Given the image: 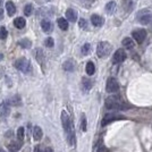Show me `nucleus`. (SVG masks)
<instances>
[{"label": "nucleus", "mask_w": 152, "mask_h": 152, "mask_svg": "<svg viewBox=\"0 0 152 152\" xmlns=\"http://www.w3.org/2000/svg\"><path fill=\"white\" fill-rule=\"evenodd\" d=\"M82 84H83V87H84V90H90L91 87H92V81L90 80V78H86V77H84L83 78V81H82Z\"/></svg>", "instance_id": "27"}, {"label": "nucleus", "mask_w": 152, "mask_h": 152, "mask_svg": "<svg viewBox=\"0 0 152 152\" xmlns=\"http://www.w3.org/2000/svg\"><path fill=\"white\" fill-rule=\"evenodd\" d=\"M132 36L135 40L136 43L141 44L145 40V38H146V31L143 30V28H136V30H134L132 32Z\"/></svg>", "instance_id": "7"}, {"label": "nucleus", "mask_w": 152, "mask_h": 152, "mask_svg": "<svg viewBox=\"0 0 152 152\" xmlns=\"http://www.w3.org/2000/svg\"><path fill=\"white\" fill-rule=\"evenodd\" d=\"M43 136L42 128L40 126H35L33 128V139L35 141H40Z\"/></svg>", "instance_id": "14"}, {"label": "nucleus", "mask_w": 152, "mask_h": 152, "mask_svg": "<svg viewBox=\"0 0 152 152\" xmlns=\"http://www.w3.org/2000/svg\"><path fill=\"white\" fill-rule=\"evenodd\" d=\"M24 132H25V131H24L23 127H19V128L17 129V140L21 141V142H23V140H24V135H25Z\"/></svg>", "instance_id": "28"}, {"label": "nucleus", "mask_w": 152, "mask_h": 152, "mask_svg": "<svg viewBox=\"0 0 152 152\" xmlns=\"http://www.w3.org/2000/svg\"><path fill=\"white\" fill-rule=\"evenodd\" d=\"M90 51H91V45H90V43L83 44V47H82V53H83L84 56H86V55L90 53Z\"/></svg>", "instance_id": "31"}, {"label": "nucleus", "mask_w": 152, "mask_h": 152, "mask_svg": "<svg viewBox=\"0 0 152 152\" xmlns=\"http://www.w3.org/2000/svg\"><path fill=\"white\" fill-rule=\"evenodd\" d=\"M43 152H53V150H52L51 148H45V149H44V151H43Z\"/></svg>", "instance_id": "37"}, {"label": "nucleus", "mask_w": 152, "mask_h": 152, "mask_svg": "<svg viewBox=\"0 0 152 152\" xmlns=\"http://www.w3.org/2000/svg\"><path fill=\"white\" fill-rule=\"evenodd\" d=\"M9 103L11 104V106H14V107H18V106H21L22 104V99H21V97L19 95H14V97H11L10 98V100H9Z\"/></svg>", "instance_id": "22"}, {"label": "nucleus", "mask_w": 152, "mask_h": 152, "mask_svg": "<svg viewBox=\"0 0 152 152\" xmlns=\"http://www.w3.org/2000/svg\"><path fill=\"white\" fill-rule=\"evenodd\" d=\"M120 119H124V116L118 115V114H107L102 119V126H106L115 120H120Z\"/></svg>", "instance_id": "8"}, {"label": "nucleus", "mask_w": 152, "mask_h": 152, "mask_svg": "<svg viewBox=\"0 0 152 152\" xmlns=\"http://www.w3.org/2000/svg\"><path fill=\"white\" fill-rule=\"evenodd\" d=\"M121 7L123 9L126 11V13H129L132 9L134 8V5H133V1L132 0H123V4H121Z\"/></svg>", "instance_id": "17"}, {"label": "nucleus", "mask_w": 152, "mask_h": 152, "mask_svg": "<svg viewBox=\"0 0 152 152\" xmlns=\"http://www.w3.org/2000/svg\"><path fill=\"white\" fill-rule=\"evenodd\" d=\"M0 152H5V151H4V150H1V149H0Z\"/></svg>", "instance_id": "41"}, {"label": "nucleus", "mask_w": 152, "mask_h": 152, "mask_svg": "<svg viewBox=\"0 0 152 152\" xmlns=\"http://www.w3.org/2000/svg\"><path fill=\"white\" fill-rule=\"evenodd\" d=\"M10 112V103L9 101H4L0 104V118H6Z\"/></svg>", "instance_id": "10"}, {"label": "nucleus", "mask_w": 152, "mask_h": 152, "mask_svg": "<svg viewBox=\"0 0 152 152\" xmlns=\"http://www.w3.org/2000/svg\"><path fill=\"white\" fill-rule=\"evenodd\" d=\"M121 44L125 49H133L134 48V41L131 39V38H125L123 41H121Z\"/></svg>", "instance_id": "19"}, {"label": "nucleus", "mask_w": 152, "mask_h": 152, "mask_svg": "<svg viewBox=\"0 0 152 152\" xmlns=\"http://www.w3.org/2000/svg\"><path fill=\"white\" fill-rule=\"evenodd\" d=\"M61 123H63V127L65 129V133H66V137H67L68 143L70 145H74L75 144V133H74V127L72 124V119L69 117L66 111H63L61 112Z\"/></svg>", "instance_id": "1"}, {"label": "nucleus", "mask_w": 152, "mask_h": 152, "mask_svg": "<svg viewBox=\"0 0 152 152\" xmlns=\"http://www.w3.org/2000/svg\"><path fill=\"white\" fill-rule=\"evenodd\" d=\"M1 18H4V10L0 8V19H1Z\"/></svg>", "instance_id": "38"}, {"label": "nucleus", "mask_w": 152, "mask_h": 152, "mask_svg": "<svg viewBox=\"0 0 152 152\" xmlns=\"http://www.w3.org/2000/svg\"><path fill=\"white\" fill-rule=\"evenodd\" d=\"M34 152H43L42 151V148H41L40 145H36V146L34 148Z\"/></svg>", "instance_id": "35"}, {"label": "nucleus", "mask_w": 152, "mask_h": 152, "mask_svg": "<svg viewBox=\"0 0 152 152\" xmlns=\"http://www.w3.org/2000/svg\"><path fill=\"white\" fill-rule=\"evenodd\" d=\"M116 2L115 1H109L108 4H107V6H106V11L111 15V14H114L115 13V10H116Z\"/></svg>", "instance_id": "23"}, {"label": "nucleus", "mask_w": 152, "mask_h": 152, "mask_svg": "<svg viewBox=\"0 0 152 152\" xmlns=\"http://www.w3.org/2000/svg\"><path fill=\"white\" fill-rule=\"evenodd\" d=\"M14 25H15V27H17L18 30H22V28L25 27L26 21L23 17H17V18L14 19Z\"/></svg>", "instance_id": "16"}, {"label": "nucleus", "mask_w": 152, "mask_h": 152, "mask_svg": "<svg viewBox=\"0 0 152 152\" xmlns=\"http://www.w3.org/2000/svg\"><path fill=\"white\" fill-rule=\"evenodd\" d=\"M66 18H67V21L69 22H73V23H75L76 21H77V14H76V11L74 9L69 8L66 10Z\"/></svg>", "instance_id": "12"}, {"label": "nucleus", "mask_w": 152, "mask_h": 152, "mask_svg": "<svg viewBox=\"0 0 152 152\" xmlns=\"http://www.w3.org/2000/svg\"><path fill=\"white\" fill-rule=\"evenodd\" d=\"M6 9H7V13H8L9 16H13L14 14H16V6L11 1H7L6 2Z\"/></svg>", "instance_id": "18"}, {"label": "nucleus", "mask_w": 152, "mask_h": 152, "mask_svg": "<svg viewBox=\"0 0 152 152\" xmlns=\"http://www.w3.org/2000/svg\"><path fill=\"white\" fill-rule=\"evenodd\" d=\"M44 44L45 47H49V48H52L55 45V42H53V39L52 38H47L45 41H44Z\"/></svg>", "instance_id": "32"}, {"label": "nucleus", "mask_w": 152, "mask_h": 152, "mask_svg": "<svg viewBox=\"0 0 152 152\" xmlns=\"http://www.w3.org/2000/svg\"><path fill=\"white\" fill-rule=\"evenodd\" d=\"M136 19L139 23H141L143 25H148V24L152 23V13L148 9L140 10L136 15Z\"/></svg>", "instance_id": "3"}, {"label": "nucleus", "mask_w": 152, "mask_h": 152, "mask_svg": "<svg viewBox=\"0 0 152 152\" xmlns=\"http://www.w3.org/2000/svg\"><path fill=\"white\" fill-rule=\"evenodd\" d=\"M106 108L110 110H124L127 109L125 102L118 95H111L106 99Z\"/></svg>", "instance_id": "2"}, {"label": "nucleus", "mask_w": 152, "mask_h": 152, "mask_svg": "<svg viewBox=\"0 0 152 152\" xmlns=\"http://www.w3.org/2000/svg\"><path fill=\"white\" fill-rule=\"evenodd\" d=\"M41 27H42L43 32H45V33H50L53 30V25L49 19H43L41 22Z\"/></svg>", "instance_id": "11"}, {"label": "nucleus", "mask_w": 152, "mask_h": 152, "mask_svg": "<svg viewBox=\"0 0 152 152\" xmlns=\"http://www.w3.org/2000/svg\"><path fill=\"white\" fill-rule=\"evenodd\" d=\"M32 13H33V6L31 4L26 5L25 7H24V14H25V16H31Z\"/></svg>", "instance_id": "30"}, {"label": "nucleus", "mask_w": 152, "mask_h": 152, "mask_svg": "<svg viewBox=\"0 0 152 152\" xmlns=\"http://www.w3.org/2000/svg\"><path fill=\"white\" fill-rule=\"evenodd\" d=\"M81 129H82L83 132L86 131V118H85L84 115H83L82 118H81Z\"/></svg>", "instance_id": "34"}, {"label": "nucleus", "mask_w": 152, "mask_h": 152, "mask_svg": "<svg viewBox=\"0 0 152 152\" xmlns=\"http://www.w3.org/2000/svg\"><path fill=\"white\" fill-rule=\"evenodd\" d=\"M2 58H4V55H2V53H0V61L2 60Z\"/></svg>", "instance_id": "39"}, {"label": "nucleus", "mask_w": 152, "mask_h": 152, "mask_svg": "<svg viewBox=\"0 0 152 152\" xmlns=\"http://www.w3.org/2000/svg\"><path fill=\"white\" fill-rule=\"evenodd\" d=\"M106 90L108 93H116L119 90V83L118 81L115 77H109L107 81V85H106Z\"/></svg>", "instance_id": "6"}, {"label": "nucleus", "mask_w": 152, "mask_h": 152, "mask_svg": "<svg viewBox=\"0 0 152 152\" xmlns=\"http://www.w3.org/2000/svg\"><path fill=\"white\" fill-rule=\"evenodd\" d=\"M19 45H21L22 48H24V49H30L31 45H32V42H31L28 39H22V40L19 41Z\"/></svg>", "instance_id": "26"}, {"label": "nucleus", "mask_w": 152, "mask_h": 152, "mask_svg": "<svg viewBox=\"0 0 152 152\" xmlns=\"http://www.w3.org/2000/svg\"><path fill=\"white\" fill-rule=\"evenodd\" d=\"M85 70H86V74H87V75L91 76L94 74V72H95V66H94V64H93L92 61H89V63L86 64Z\"/></svg>", "instance_id": "24"}, {"label": "nucleus", "mask_w": 152, "mask_h": 152, "mask_svg": "<svg viewBox=\"0 0 152 152\" xmlns=\"http://www.w3.org/2000/svg\"><path fill=\"white\" fill-rule=\"evenodd\" d=\"M7 36H8V31H7V28L4 27V26H1V27H0V39H1V40H6Z\"/></svg>", "instance_id": "29"}, {"label": "nucleus", "mask_w": 152, "mask_h": 152, "mask_svg": "<svg viewBox=\"0 0 152 152\" xmlns=\"http://www.w3.org/2000/svg\"><path fill=\"white\" fill-rule=\"evenodd\" d=\"M35 57H36V60L39 64L43 65L44 64V56H43V51L41 49H38L36 52H35Z\"/></svg>", "instance_id": "25"}, {"label": "nucleus", "mask_w": 152, "mask_h": 152, "mask_svg": "<svg viewBox=\"0 0 152 152\" xmlns=\"http://www.w3.org/2000/svg\"><path fill=\"white\" fill-rule=\"evenodd\" d=\"M57 24L59 26V28L61 31H67L68 30V22L67 19H65V18H58V21H57Z\"/></svg>", "instance_id": "20"}, {"label": "nucleus", "mask_w": 152, "mask_h": 152, "mask_svg": "<svg viewBox=\"0 0 152 152\" xmlns=\"http://www.w3.org/2000/svg\"><path fill=\"white\" fill-rule=\"evenodd\" d=\"M2 2H4V0H0V5H1V4H2Z\"/></svg>", "instance_id": "40"}, {"label": "nucleus", "mask_w": 152, "mask_h": 152, "mask_svg": "<svg viewBox=\"0 0 152 152\" xmlns=\"http://www.w3.org/2000/svg\"><path fill=\"white\" fill-rule=\"evenodd\" d=\"M63 67L65 70H67V72H73L74 69H75V64H74V61L73 60H67V61H65L64 63V65H63Z\"/></svg>", "instance_id": "21"}, {"label": "nucleus", "mask_w": 152, "mask_h": 152, "mask_svg": "<svg viewBox=\"0 0 152 152\" xmlns=\"http://www.w3.org/2000/svg\"><path fill=\"white\" fill-rule=\"evenodd\" d=\"M111 51V45L108 42H100L97 47V55L100 57V58H106L108 57Z\"/></svg>", "instance_id": "4"}, {"label": "nucleus", "mask_w": 152, "mask_h": 152, "mask_svg": "<svg viewBox=\"0 0 152 152\" xmlns=\"http://www.w3.org/2000/svg\"><path fill=\"white\" fill-rule=\"evenodd\" d=\"M98 152H108V149H107V148H104V146H101Z\"/></svg>", "instance_id": "36"}, {"label": "nucleus", "mask_w": 152, "mask_h": 152, "mask_svg": "<svg viewBox=\"0 0 152 152\" xmlns=\"http://www.w3.org/2000/svg\"><path fill=\"white\" fill-rule=\"evenodd\" d=\"M78 24H80V27L83 28V30H87V27H89V26H87V22L85 21L84 18H81L80 22H78Z\"/></svg>", "instance_id": "33"}, {"label": "nucleus", "mask_w": 152, "mask_h": 152, "mask_svg": "<svg viewBox=\"0 0 152 152\" xmlns=\"http://www.w3.org/2000/svg\"><path fill=\"white\" fill-rule=\"evenodd\" d=\"M126 52L124 51V49H118L112 56V64H120L126 59Z\"/></svg>", "instance_id": "9"}, {"label": "nucleus", "mask_w": 152, "mask_h": 152, "mask_svg": "<svg viewBox=\"0 0 152 152\" xmlns=\"http://www.w3.org/2000/svg\"><path fill=\"white\" fill-rule=\"evenodd\" d=\"M15 67L23 72V73H30L31 69H32V66H31V63L30 60H27L26 58H19L15 61Z\"/></svg>", "instance_id": "5"}, {"label": "nucleus", "mask_w": 152, "mask_h": 152, "mask_svg": "<svg viewBox=\"0 0 152 152\" xmlns=\"http://www.w3.org/2000/svg\"><path fill=\"white\" fill-rule=\"evenodd\" d=\"M22 143L23 142H21V141H11L10 143L7 145L8 146V149H9V151H11V152H16L18 151L19 149H21V146H22Z\"/></svg>", "instance_id": "13"}, {"label": "nucleus", "mask_w": 152, "mask_h": 152, "mask_svg": "<svg viewBox=\"0 0 152 152\" xmlns=\"http://www.w3.org/2000/svg\"><path fill=\"white\" fill-rule=\"evenodd\" d=\"M91 22H92L93 25L97 26V27H100V26L103 25V18L101 16H99V15H92L91 16Z\"/></svg>", "instance_id": "15"}]
</instances>
